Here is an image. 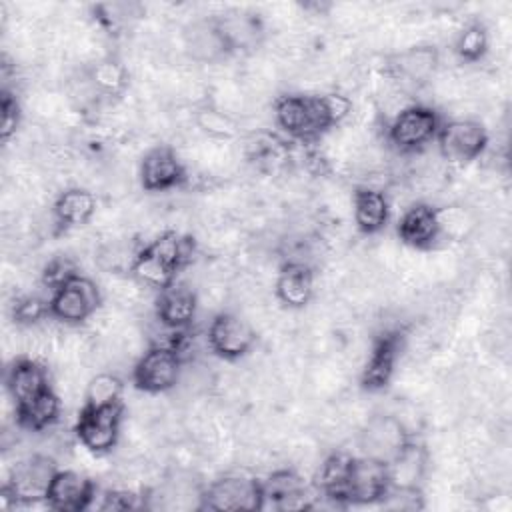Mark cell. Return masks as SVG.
Instances as JSON below:
<instances>
[{
    "mask_svg": "<svg viewBox=\"0 0 512 512\" xmlns=\"http://www.w3.org/2000/svg\"><path fill=\"white\" fill-rule=\"evenodd\" d=\"M352 112L344 94H282L274 102L276 124L292 138L314 142Z\"/></svg>",
    "mask_w": 512,
    "mask_h": 512,
    "instance_id": "6da1fadb",
    "label": "cell"
},
{
    "mask_svg": "<svg viewBox=\"0 0 512 512\" xmlns=\"http://www.w3.org/2000/svg\"><path fill=\"white\" fill-rule=\"evenodd\" d=\"M192 254L194 238L166 230L138 248L128 274L148 288L164 290L178 280L180 270L192 260Z\"/></svg>",
    "mask_w": 512,
    "mask_h": 512,
    "instance_id": "7a4b0ae2",
    "label": "cell"
},
{
    "mask_svg": "<svg viewBox=\"0 0 512 512\" xmlns=\"http://www.w3.org/2000/svg\"><path fill=\"white\" fill-rule=\"evenodd\" d=\"M58 472L52 458L36 454L26 460H20L8 474L6 482L0 488L4 506H20L44 502L48 486Z\"/></svg>",
    "mask_w": 512,
    "mask_h": 512,
    "instance_id": "3957f363",
    "label": "cell"
},
{
    "mask_svg": "<svg viewBox=\"0 0 512 512\" xmlns=\"http://www.w3.org/2000/svg\"><path fill=\"white\" fill-rule=\"evenodd\" d=\"M200 510L230 512V510H262L264 494L262 480L252 476H222L200 490Z\"/></svg>",
    "mask_w": 512,
    "mask_h": 512,
    "instance_id": "277c9868",
    "label": "cell"
},
{
    "mask_svg": "<svg viewBox=\"0 0 512 512\" xmlns=\"http://www.w3.org/2000/svg\"><path fill=\"white\" fill-rule=\"evenodd\" d=\"M182 370L180 348L174 344L150 346L132 368V384L146 394H162L178 384Z\"/></svg>",
    "mask_w": 512,
    "mask_h": 512,
    "instance_id": "5b68a950",
    "label": "cell"
},
{
    "mask_svg": "<svg viewBox=\"0 0 512 512\" xmlns=\"http://www.w3.org/2000/svg\"><path fill=\"white\" fill-rule=\"evenodd\" d=\"M122 418H124L122 400L104 404V406L82 404L78 420L74 424V434L86 450L94 454H106L118 442Z\"/></svg>",
    "mask_w": 512,
    "mask_h": 512,
    "instance_id": "8992f818",
    "label": "cell"
},
{
    "mask_svg": "<svg viewBox=\"0 0 512 512\" xmlns=\"http://www.w3.org/2000/svg\"><path fill=\"white\" fill-rule=\"evenodd\" d=\"M440 116L426 104L404 106L388 124V142L404 154L418 152L436 140L440 130Z\"/></svg>",
    "mask_w": 512,
    "mask_h": 512,
    "instance_id": "52a82bcc",
    "label": "cell"
},
{
    "mask_svg": "<svg viewBox=\"0 0 512 512\" xmlns=\"http://www.w3.org/2000/svg\"><path fill=\"white\" fill-rule=\"evenodd\" d=\"M100 304L102 294L96 282L78 274L50 292L48 316L64 324H82L100 308Z\"/></svg>",
    "mask_w": 512,
    "mask_h": 512,
    "instance_id": "ba28073f",
    "label": "cell"
},
{
    "mask_svg": "<svg viewBox=\"0 0 512 512\" xmlns=\"http://www.w3.org/2000/svg\"><path fill=\"white\" fill-rule=\"evenodd\" d=\"M440 156L452 164H468L482 156L488 146V132L478 120L460 118L440 124L436 134Z\"/></svg>",
    "mask_w": 512,
    "mask_h": 512,
    "instance_id": "9c48e42d",
    "label": "cell"
},
{
    "mask_svg": "<svg viewBox=\"0 0 512 512\" xmlns=\"http://www.w3.org/2000/svg\"><path fill=\"white\" fill-rule=\"evenodd\" d=\"M410 440L412 434L396 416L378 414L372 416L360 430L358 446L362 456L388 464L408 446Z\"/></svg>",
    "mask_w": 512,
    "mask_h": 512,
    "instance_id": "30bf717a",
    "label": "cell"
},
{
    "mask_svg": "<svg viewBox=\"0 0 512 512\" xmlns=\"http://www.w3.org/2000/svg\"><path fill=\"white\" fill-rule=\"evenodd\" d=\"M390 488L388 464L368 458V456H352L342 504H380Z\"/></svg>",
    "mask_w": 512,
    "mask_h": 512,
    "instance_id": "8fae6325",
    "label": "cell"
},
{
    "mask_svg": "<svg viewBox=\"0 0 512 512\" xmlns=\"http://www.w3.org/2000/svg\"><path fill=\"white\" fill-rule=\"evenodd\" d=\"M208 346L222 360H240L256 344V332L248 320L234 312H218L208 326Z\"/></svg>",
    "mask_w": 512,
    "mask_h": 512,
    "instance_id": "7c38bea8",
    "label": "cell"
},
{
    "mask_svg": "<svg viewBox=\"0 0 512 512\" xmlns=\"http://www.w3.org/2000/svg\"><path fill=\"white\" fill-rule=\"evenodd\" d=\"M96 498V484L78 470H60L54 474L48 492L46 506L58 512H82L92 506Z\"/></svg>",
    "mask_w": 512,
    "mask_h": 512,
    "instance_id": "4fadbf2b",
    "label": "cell"
},
{
    "mask_svg": "<svg viewBox=\"0 0 512 512\" xmlns=\"http://www.w3.org/2000/svg\"><path fill=\"white\" fill-rule=\"evenodd\" d=\"M138 176L146 192H166L184 184L186 168L170 146L160 144L142 156Z\"/></svg>",
    "mask_w": 512,
    "mask_h": 512,
    "instance_id": "5bb4252c",
    "label": "cell"
},
{
    "mask_svg": "<svg viewBox=\"0 0 512 512\" xmlns=\"http://www.w3.org/2000/svg\"><path fill=\"white\" fill-rule=\"evenodd\" d=\"M396 232L402 244L414 250H430L442 234V212L428 202H416L404 210Z\"/></svg>",
    "mask_w": 512,
    "mask_h": 512,
    "instance_id": "9a60e30c",
    "label": "cell"
},
{
    "mask_svg": "<svg viewBox=\"0 0 512 512\" xmlns=\"http://www.w3.org/2000/svg\"><path fill=\"white\" fill-rule=\"evenodd\" d=\"M400 350H402V334L398 330H386L380 336H376L372 350L368 354V360L364 364V370L360 374V384L364 390L376 392L390 384Z\"/></svg>",
    "mask_w": 512,
    "mask_h": 512,
    "instance_id": "2e32d148",
    "label": "cell"
},
{
    "mask_svg": "<svg viewBox=\"0 0 512 512\" xmlns=\"http://www.w3.org/2000/svg\"><path fill=\"white\" fill-rule=\"evenodd\" d=\"M184 48L192 60L202 64H214L232 54L216 16L190 22L184 28Z\"/></svg>",
    "mask_w": 512,
    "mask_h": 512,
    "instance_id": "e0dca14e",
    "label": "cell"
},
{
    "mask_svg": "<svg viewBox=\"0 0 512 512\" xmlns=\"http://www.w3.org/2000/svg\"><path fill=\"white\" fill-rule=\"evenodd\" d=\"M154 308L156 318L164 328L172 332H184L196 316L198 296L190 286L176 280L168 288L158 290Z\"/></svg>",
    "mask_w": 512,
    "mask_h": 512,
    "instance_id": "ac0fdd59",
    "label": "cell"
},
{
    "mask_svg": "<svg viewBox=\"0 0 512 512\" xmlns=\"http://www.w3.org/2000/svg\"><path fill=\"white\" fill-rule=\"evenodd\" d=\"M4 386H6V392L12 398L14 406L24 404V402L32 400L34 396L42 394L44 390L52 388L48 368H44V364H40L38 360H32V358L12 360L10 366L6 368Z\"/></svg>",
    "mask_w": 512,
    "mask_h": 512,
    "instance_id": "d6986e66",
    "label": "cell"
},
{
    "mask_svg": "<svg viewBox=\"0 0 512 512\" xmlns=\"http://www.w3.org/2000/svg\"><path fill=\"white\" fill-rule=\"evenodd\" d=\"M438 62V50L430 44H420L394 54L388 66L394 78H398L402 84L422 86L434 76Z\"/></svg>",
    "mask_w": 512,
    "mask_h": 512,
    "instance_id": "ffe728a7",
    "label": "cell"
},
{
    "mask_svg": "<svg viewBox=\"0 0 512 512\" xmlns=\"http://www.w3.org/2000/svg\"><path fill=\"white\" fill-rule=\"evenodd\" d=\"M274 292H276V298L284 306L294 308V310L304 308L306 304H310V300L314 296L312 268L298 260H290V262L282 264V268L276 276Z\"/></svg>",
    "mask_w": 512,
    "mask_h": 512,
    "instance_id": "44dd1931",
    "label": "cell"
},
{
    "mask_svg": "<svg viewBox=\"0 0 512 512\" xmlns=\"http://www.w3.org/2000/svg\"><path fill=\"white\" fill-rule=\"evenodd\" d=\"M352 216L360 234L372 236L386 228L390 218V204L382 190L360 186L352 196Z\"/></svg>",
    "mask_w": 512,
    "mask_h": 512,
    "instance_id": "7402d4cb",
    "label": "cell"
},
{
    "mask_svg": "<svg viewBox=\"0 0 512 512\" xmlns=\"http://www.w3.org/2000/svg\"><path fill=\"white\" fill-rule=\"evenodd\" d=\"M262 494H264V508H308L306 502V484L304 480L292 470H278L262 480Z\"/></svg>",
    "mask_w": 512,
    "mask_h": 512,
    "instance_id": "603a6c76",
    "label": "cell"
},
{
    "mask_svg": "<svg viewBox=\"0 0 512 512\" xmlns=\"http://www.w3.org/2000/svg\"><path fill=\"white\" fill-rule=\"evenodd\" d=\"M52 214L62 230L86 226L96 214V196L86 188H68L56 196Z\"/></svg>",
    "mask_w": 512,
    "mask_h": 512,
    "instance_id": "cb8c5ba5",
    "label": "cell"
},
{
    "mask_svg": "<svg viewBox=\"0 0 512 512\" xmlns=\"http://www.w3.org/2000/svg\"><path fill=\"white\" fill-rule=\"evenodd\" d=\"M426 464H428V456L424 446L412 438L408 446L392 462H388L390 488L420 490Z\"/></svg>",
    "mask_w": 512,
    "mask_h": 512,
    "instance_id": "d4e9b609",
    "label": "cell"
},
{
    "mask_svg": "<svg viewBox=\"0 0 512 512\" xmlns=\"http://www.w3.org/2000/svg\"><path fill=\"white\" fill-rule=\"evenodd\" d=\"M62 400L54 388L44 390L32 400L16 406V422L20 428L30 432H42L60 418Z\"/></svg>",
    "mask_w": 512,
    "mask_h": 512,
    "instance_id": "484cf974",
    "label": "cell"
},
{
    "mask_svg": "<svg viewBox=\"0 0 512 512\" xmlns=\"http://www.w3.org/2000/svg\"><path fill=\"white\" fill-rule=\"evenodd\" d=\"M354 454L348 452H334L330 454L318 470L316 476V488L318 492L326 498L332 500L334 504H342V496H344V486H346V478H348V470H350V462H352Z\"/></svg>",
    "mask_w": 512,
    "mask_h": 512,
    "instance_id": "4316f807",
    "label": "cell"
},
{
    "mask_svg": "<svg viewBox=\"0 0 512 512\" xmlns=\"http://www.w3.org/2000/svg\"><path fill=\"white\" fill-rule=\"evenodd\" d=\"M88 82L102 96H120L128 86V70L114 58H102L88 70Z\"/></svg>",
    "mask_w": 512,
    "mask_h": 512,
    "instance_id": "83f0119b",
    "label": "cell"
},
{
    "mask_svg": "<svg viewBox=\"0 0 512 512\" xmlns=\"http://www.w3.org/2000/svg\"><path fill=\"white\" fill-rule=\"evenodd\" d=\"M218 18V24L232 48V52L240 50V48H248L252 46L262 28H260V22L256 16L252 14H228V16H216Z\"/></svg>",
    "mask_w": 512,
    "mask_h": 512,
    "instance_id": "f1b7e54d",
    "label": "cell"
},
{
    "mask_svg": "<svg viewBox=\"0 0 512 512\" xmlns=\"http://www.w3.org/2000/svg\"><path fill=\"white\" fill-rule=\"evenodd\" d=\"M490 46V38H488V30L482 22H470L466 24L454 42V54L468 64L480 62Z\"/></svg>",
    "mask_w": 512,
    "mask_h": 512,
    "instance_id": "f546056e",
    "label": "cell"
},
{
    "mask_svg": "<svg viewBox=\"0 0 512 512\" xmlns=\"http://www.w3.org/2000/svg\"><path fill=\"white\" fill-rule=\"evenodd\" d=\"M122 380L116 374L100 372L86 384L84 404L86 406H104L122 400Z\"/></svg>",
    "mask_w": 512,
    "mask_h": 512,
    "instance_id": "4dcf8cb0",
    "label": "cell"
},
{
    "mask_svg": "<svg viewBox=\"0 0 512 512\" xmlns=\"http://www.w3.org/2000/svg\"><path fill=\"white\" fill-rule=\"evenodd\" d=\"M196 124L204 134L218 138V140H230L238 134L236 120L216 108H210V106L200 108L196 112Z\"/></svg>",
    "mask_w": 512,
    "mask_h": 512,
    "instance_id": "1f68e13d",
    "label": "cell"
},
{
    "mask_svg": "<svg viewBox=\"0 0 512 512\" xmlns=\"http://www.w3.org/2000/svg\"><path fill=\"white\" fill-rule=\"evenodd\" d=\"M134 8H138V6L136 4H128V2H108V4L94 6V14H96L98 22L106 30H114L116 32L122 26H126L132 16H138L136 12H132Z\"/></svg>",
    "mask_w": 512,
    "mask_h": 512,
    "instance_id": "d6a6232c",
    "label": "cell"
},
{
    "mask_svg": "<svg viewBox=\"0 0 512 512\" xmlns=\"http://www.w3.org/2000/svg\"><path fill=\"white\" fill-rule=\"evenodd\" d=\"M78 274L80 272H78L76 264L68 256H54L52 260L46 262V266L42 270V284L52 292Z\"/></svg>",
    "mask_w": 512,
    "mask_h": 512,
    "instance_id": "836d02e7",
    "label": "cell"
},
{
    "mask_svg": "<svg viewBox=\"0 0 512 512\" xmlns=\"http://www.w3.org/2000/svg\"><path fill=\"white\" fill-rule=\"evenodd\" d=\"M20 118H22V112H20V104L16 100V96L8 90H2L0 94V138L2 142H8L18 126H20Z\"/></svg>",
    "mask_w": 512,
    "mask_h": 512,
    "instance_id": "e575fe53",
    "label": "cell"
},
{
    "mask_svg": "<svg viewBox=\"0 0 512 512\" xmlns=\"http://www.w3.org/2000/svg\"><path fill=\"white\" fill-rule=\"evenodd\" d=\"M48 314V302L40 296H22L12 308V316L18 324L30 326Z\"/></svg>",
    "mask_w": 512,
    "mask_h": 512,
    "instance_id": "d590c367",
    "label": "cell"
},
{
    "mask_svg": "<svg viewBox=\"0 0 512 512\" xmlns=\"http://www.w3.org/2000/svg\"><path fill=\"white\" fill-rule=\"evenodd\" d=\"M136 494L126 492V490H110L102 496L100 510H128L136 508Z\"/></svg>",
    "mask_w": 512,
    "mask_h": 512,
    "instance_id": "8d00e7d4",
    "label": "cell"
}]
</instances>
